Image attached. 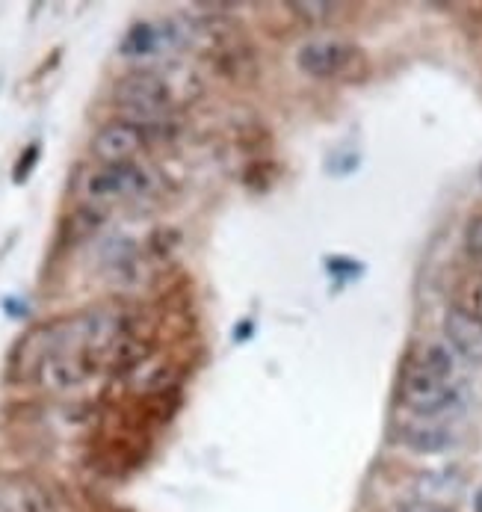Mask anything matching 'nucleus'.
Masks as SVG:
<instances>
[{"label":"nucleus","mask_w":482,"mask_h":512,"mask_svg":"<svg viewBox=\"0 0 482 512\" xmlns=\"http://www.w3.org/2000/svg\"><path fill=\"white\" fill-rule=\"evenodd\" d=\"M175 42V33L166 24H151V21H139L128 30V36L122 39V54L128 60H145L160 54L166 45Z\"/></svg>","instance_id":"obj_7"},{"label":"nucleus","mask_w":482,"mask_h":512,"mask_svg":"<svg viewBox=\"0 0 482 512\" xmlns=\"http://www.w3.org/2000/svg\"><path fill=\"white\" fill-rule=\"evenodd\" d=\"M400 441L423 456H435V453H447L450 447H456V433L450 427L441 424H406L400 430Z\"/></svg>","instance_id":"obj_8"},{"label":"nucleus","mask_w":482,"mask_h":512,"mask_svg":"<svg viewBox=\"0 0 482 512\" xmlns=\"http://www.w3.org/2000/svg\"><path fill=\"white\" fill-rule=\"evenodd\" d=\"M290 9H296V15L314 21V24H323V21H332L338 15V9H344L341 3H311V0H302V3H290Z\"/></svg>","instance_id":"obj_12"},{"label":"nucleus","mask_w":482,"mask_h":512,"mask_svg":"<svg viewBox=\"0 0 482 512\" xmlns=\"http://www.w3.org/2000/svg\"><path fill=\"white\" fill-rule=\"evenodd\" d=\"M444 335L459 356L482 362V320L474 311L462 305H450L444 314Z\"/></svg>","instance_id":"obj_6"},{"label":"nucleus","mask_w":482,"mask_h":512,"mask_svg":"<svg viewBox=\"0 0 482 512\" xmlns=\"http://www.w3.org/2000/svg\"><path fill=\"white\" fill-rule=\"evenodd\" d=\"M154 178L137 160L131 163H101L98 169L86 172L80 181V193L86 202H128L142 199L151 190Z\"/></svg>","instance_id":"obj_3"},{"label":"nucleus","mask_w":482,"mask_h":512,"mask_svg":"<svg viewBox=\"0 0 482 512\" xmlns=\"http://www.w3.org/2000/svg\"><path fill=\"white\" fill-rule=\"evenodd\" d=\"M465 246L474 258H482V214H477L474 220L468 222L465 228Z\"/></svg>","instance_id":"obj_15"},{"label":"nucleus","mask_w":482,"mask_h":512,"mask_svg":"<svg viewBox=\"0 0 482 512\" xmlns=\"http://www.w3.org/2000/svg\"><path fill=\"white\" fill-rule=\"evenodd\" d=\"M400 400L420 418H438L447 409H453V403L459 400V391L453 388V382L435 376L429 367L412 362L400 379Z\"/></svg>","instance_id":"obj_4"},{"label":"nucleus","mask_w":482,"mask_h":512,"mask_svg":"<svg viewBox=\"0 0 482 512\" xmlns=\"http://www.w3.org/2000/svg\"><path fill=\"white\" fill-rule=\"evenodd\" d=\"M480 178H482V169H480Z\"/></svg>","instance_id":"obj_18"},{"label":"nucleus","mask_w":482,"mask_h":512,"mask_svg":"<svg viewBox=\"0 0 482 512\" xmlns=\"http://www.w3.org/2000/svg\"><path fill=\"white\" fill-rule=\"evenodd\" d=\"M39 154H42V146H39V143H30V146L21 151V160H18L15 169H12L15 184H24V181L30 178V172H33L36 163H39Z\"/></svg>","instance_id":"obj_13"},{"label":"nucleus","mask_w":482,"mask_h":512,"mask_svg":"<svg viewBox=\"0 0 482 512\" xmlns=\"http://www.w3.org/2000/svg\"><path fill=\"white\" fill-rule=\"evenodd\" d=\"M148 146V128L131 119L107 122L92 137V154L98 163H131Z\"/></svg>","instance_id":"obj_5"},{"label":"nucleus","mask_w":482,"mask_h":512,"mask_svg":"<svg viewBox=\"0 0 482 512\" xmlns=\"http://www.w3.org/2000/svg\"><path fill=\"white\" fill-rule=\"evenodd\" d=\"M474 512H482V486H480V492L474 495Z\"/></svg>","instance_id":"obj_17"},{"label":"nucleus","mask_w":482,"mask_h":512,"mask_svg":"<svg viewBox=\"0 0 482 512\" xmlns=\"http://www.w3.org/2000/svg\"><path fill=\"white\" fill-rule=\"evenodd\" d=\"M462 492V480L450 471H441V474H426L420 477L417 483V501H426V504H438V507H453L456 498Z\"/></svg>","instance_id":"obj_10"},{"label":"nucleus","mask_w":482,"mask_h":512,"mask_svg":"<svg viewBox=\"0 0 482 512\" xmlns=\"http://www.w3.org/2000/svg\"><path fill=\"white\" fill-rule=\"evenodd\" d=\"M296 66L308 77L317 80H338V77H355L364 69V54L355 42L341 36H314L299 45Z\"/></svg>","instance_id":"obj_2"},{"label":"nucleus","mask_w":482,"mask_h":512,"mask_svg":"<svg viewBox=\"0 0 482 512\" xmlns=\"http://www.w3.org/2000/svg\"><path fill=\"white\" fill-rule=\"evenodd\" d=\"M417 362L423 367H429L435 376H441V379H447V382H453V376H456V359H453V353H450L444 344H429V347H423V353H420Z\"/></svg>","instance_id":"obj_11"},{"label":"nucleus","mask_w":482,"mask_h":512,"mask_svg":"<svg viewBox=\"0 0 482 512\" xmlns=\"http://www.w3.org/2000/svg\"><path fill=\"white\" fill-rule=\"evenodd\" d=\"M0 512H54V501L36 483H12L0 492Z\"/></svg>","instance_id":"obj_9"},{"label":"nucleus","mask_w":482,"mask_h":512,"mask_svg":"<svg viewBox=\"0 0 482 512\" xmlns=\"http://www.w3.org/2000/svg\"><path fill=\"white\" fill-rule=\"evenodd\" d=\"M113 98L131 122L145 128L151 122H163L166 113L175 110V92L169 80L157 72H134L122 77L113 89Z\"/></svg>","instance_id":"obj_1"},{"label":"nucleus","mask_w":482,"mask_h":512,"mask_svg":"<svg viewBox=\"0 0 482 512\" xmlns=\"http://www.w3.org/2000/svg\"><path fill=\"white\" fill-rule=\"evenodd\" d=\"M397 512H453L447 510V507H438V504H426V501H409V504H400L397 507Z\"/></svg>","instance_id":"obj_16"},{"label":"nucleus","mask_w":482,"mask_h":512,"mask_svg":"<svg viewBox=\"0 0 482 512\" xmlns=\"http://www.w3.org/2000/svg\"><path fill=\"white\" fill-rule=\"evenodd\" d=\"M326 270L338 279H358L364 273V264L361 261H352V258H329L326 261Z\"/></svg>","instance_id":"obj_14"}]
</instances>
